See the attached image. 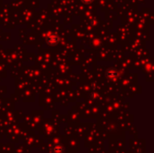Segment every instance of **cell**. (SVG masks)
Masks as SVG:
<instances>
[{
    "label": "cell",
    "instance_id": "6da1fadb",
    "mask_svg": "<svg viewBox=\"0 0 154 153\" xmlns=\"http://www.w3.org/2000/svg\"><path fill=\"white\" fill-rule=\"evenodd\" d=\"M83 1H84L85 3H89V2H91L92 0H83Z\"/></svg>",
    "mask_w": 154,
    "mask_h": 153
}]
</instances>
